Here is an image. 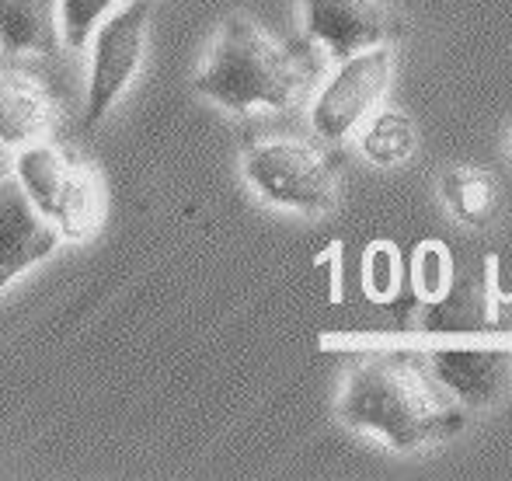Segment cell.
I'll use <instances>...</instances> for the list:
<instances>
[{
    "label": "cell",
    "instance_id": "6da1fadb",
    "mask_svg": "<svg viewBox=\"0 0 512 481\" xmlns=\"http://www.w3.org/2000/svg\"><path fill=\"white\" fill-rule=\"evenodd\" d=\"M342 422L373 429L398 450H422L464 429V405L429 360L384 353L356 363L338 398Z\"/></svg>",
    "mask_w": 512,
    "mask_h": 481
},
{
    "label": "cell",
    "instance_id": "7a4b0ae2",
    "mask_svg": "<svg viewBox=\"0 0 512 481\" xmlns=\"http://www.w3.org/2000/svg\"><path fill=\"white\" fill-rule=\"evenodd\" d=\"M307 74L310 67L300 56L272 42L251 18L234 14L223 21L196 74V91L230 112L286 109L307 84Z\"/></svg>",
    "mask_w": 512,
    "mask_h": 481
},
{
    "label": "cell",
    "instance_id": "3957f363",
    "mask_svg": "<svg viewBox=\"0 0 512 481\" xmlns=\"http://www.w3.org/2000/svg\"><path fill=\"white\" fill-rule=\"evenodd\" d=\"M14 175L39 203L49 220H56L63 238H88L102 217V192L91 168L63 143H28L14 161Z\"/></svg>",
    "mask_w": 512,
    "mask_h": 481
},
{
    "label": "cell",
    "instance_id": "277c9868",
    "mask_svg": "<svg viewBox=\"0 0 512 481\" xmlns=\"http://www.w3.org/2000/svg\"><path fill=\"white\" fill-rule=\"evenodd\" d=\"M244 175L269 203L324 213L338 199V175L328 157L297 136H262L244 150Z\"/></svg>",
    "mask_w": 512,
    "mask_h": 481
},
{
    "label": "cell",
    "instance_id": "5b68a950",
    "mask_svg": "<svg viewBox=\"0 0 512 481\" xmlns=\"http://www.w3.org/2000/svg\"><path fill=\"white\" fill-rule=\"evenodd\" d=\"M147 21H150V0H129L112 18H105L102 28L95 32L84 129H95L108 116V109L122 98L129 81L136 77L143 49H147Z\"/></svg>",
    "mask_w": 512,
    "mask_h": 481
},
{
    "label": "cell",
    "instance_id": "8992f818",
    "mask_svg": "<svg viewBox=\"0 0 512 481\" xmlns=\"http://www.w3.org/2000/svg\"><path fill=\"white\" fill-rule=\"evenodd\" d=\"M394 74V53L391 46H377L342 60L324 91L317 95L310 122H314L317 136L324 140H342L363 122L366 112L384 98L387 84Z\"/></svg>",
    "mask_w": 512,
    "mask_h": 481
},
{
    "label": "cell",
    "instance_id": "52a82bcc",
    "mask_svg": "<svg viewBox=\"0 0 512 481\" xmlns=\"http://www.w3.org/2000/svg\"><path fill=\"white\" fill-rule=\"evenodd\" d=\"M307 32L324 42L335 60L405 39V18L387 0H304Z\"/></svg>",
    "mask_w": 512,
    "mask_h": 481
},
{
    "label": "cell",
    "instance_id": "ba28073f",
    "mask_svg": "<svg viewBox=\"0 0 512 481\" xmlns=\"http://www.w3.org/2000/svg\"><path fill=\"white\" fill-rule=\"evenodd\" d=\"M60 224L39 210L18 175L0 182V286L60 248Z\"/></svg>",
    "mask_w": 512,
    "mask_h": 481
},
{
    "label": "cell",
    "instance_id": "9c48e42d",
    "mask_svg": "<svg viewBox=\"0 0 512 481\" xmlns=\"http://www.w3.org/2000/svg\"><path fill=\"white\" fill-rule=\"evenodd\" d=\"M429 363L464 408L495 405L512 384V353L506 349H439Z\"/></svg>",
    "mask_w": 512,
    "mask_h": 481
},
{
    "label": "cell",
    "instance_id": "30bf717a",
    "mask_svg": "<svg viewBox=\"0 0 512 481\" xmlns=\"http://www.w3.org/2000/svg\"><path fill=\"white\" fill-rule=\"evenodd\" d=\"M425 332L432 335H488L499 328V307L492 297V276L488 265L478 272L467 269L453 279L443 293L429 304L422 318Z\"/></svg>",
    "mask_w": 512,
    "mask_h": 481
},
{
    "label": "cell",
    "instance_id": "8fae6325",
    "mask_svg": "<svg viewBox=\"0 0 512 481\" xmlns=\"http://www.w3.org/2000/svg\"><path fill=\"white\" fill-rule=\"evenodd\" d=\"M56 7H63V0H0V39L7 53H56L63 42Z\"/></svg>",
    "mask_w": 512,
    "mask_h": 481
},
{
    "label": "cell",
    "instance_id": "7c38bea8",
    "mask_svg": "<svg viewBox=\"0 0 512 481\" xmlns=\"http://www.w3.org/2000/svg\"><path fill=\"white\" fill-rule=\"evenodd\" d=\"M439 192H443L446 206L457 213L460 224L485 231L499 217V185L488 171L474 168V164H453L439 178Z\"/></svg>",
    "mask_w": 512,
    "mask_h": 481
},
{
    "label": "cell",
    "instance_id": "4fadbf2b",
    "mask_svg": "<svg viewBox=\"0 0 512 481\" xmlns=\"http://www.w3.org/2000/svg\"><path fill=\"white\" fill-rule=\"evenodd\" d=\"M0 102H4V143L7 147H18V143H35V136H42L53 122V102L39 88V81H32L28 74H4V91H0Z\"/></svg>",
    "mask_w": 512,
    "mask_h": 481
},
{
    "label": "cell",
    "instance_id": "5bb4252c",
    "mask_svg": "<svg viewBox=\"0 0 512 481\" xmlns=\"http://www.w3.org/2000/svg\"><path fill=\"white\" fill-rule=\"evenodd\" d=\"M415 140H418L415 122H411L405 112L387 109L370 122V129H366L363 154L370 157L373 164H401L405 157H411Z\"/></svg>",
    "mask_w": 512,
    "mask_h": 481
},
{
    "label": "cell",
    "instance_id": "9a60e30c",
    "mask_svg": "<svg viewBox=\"0 0 512 481\" xmlns=\"http://www.w3.org/2000/svg\"><path fill=\"white\" fill-rule=\"evenodd\" d=\"M119 0H63L60 21H63V42L70 49H84L95 32L102 28V18Z\"/></svg>",
    "mask_w": 512,
    "mask_h": 481
},
{
    "label": "cell",
    "instance_id": "2e32d148",
    "mask_svg": "<svg viewBox=\"0 0 512 481\" xmlns=\"http://www.w3.org/2000/svg\"><path fill=\"white\" fill-rule=\"evenodd\" d=\"M415 283L422 286V293H425V297H432V300H436L439 293L453 283V279H450V255H443V248H439V244H425V248L418 251Z\"/></svg>",
    "mask_w": 512,
    "mask_h": 481
},
{
    "label": "cell",
    "instance_id": "e0dca14e",
    "mask_svg": "<svg viewBox=\"0 0 512 481\" xmlns=\"http://www.w3.org/2000/svg\"><path fill=\"white\" fill-rule=\"evenodd\" d=\"M366 269H370V276H366V286H370L373 297H391L394 293V283H398V258H394V251L387 248V244H377V248L370 251V258H366Z\"/></svg>",
    "mask_w": 512,
    "mask_h": 481
}]
</instances>
